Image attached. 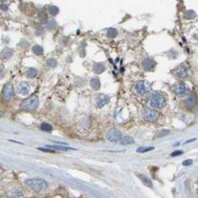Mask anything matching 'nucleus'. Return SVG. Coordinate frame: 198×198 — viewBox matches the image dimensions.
I'll list each match as a JSON object with an SVG mask.
<instances>
[{"instance_id":"1","label":"nucleus","mask_w":198,"mask_h":198,"mask_svg":"<svg viewBox=\"0 0 198 198\" xmlns=\"http://www.w3.org/2000/svg\"><path fill=\"white\" fill-rule=\"evenodd\" d=\"M148 103L150 107L153 108H162L166 104V98L160 93H152L148 98Z\"/></svg>"},{"instance_id":"2","label":"nucleus","mask_w":198,"mask_h":198,"mask_svg":"<svg viewBox=\"0 0 198 198\" xmlns=\"http://www.w3.org/2000/svg\"><path fill=\"white\" fill-rule=\"evenodd\" d=\"M25 184L33 190L39 191V192L46 190L48 187V184L46 181L39 178L27 180L25 181Z\"/></svg>"},{"instance_id":"3","label":"nucleus","mask_w":198,"mask_h":198,"mask_svg":"<svg viewBox=\"0 0 198 198\" xmlns=\"http://www.w3.org/2000/svg\"><path fill=\"white\" fill-rule=\"evenodd\" d=\"M39 99L37 96L34 95L23 101L20 107H21L22 109L25 110V111H31L37 109V107L39 106Z\"/></svg>"},{"instance_id":"4","label":"nucleus","mask_w":198,"mask_h":198,"mask_svg":"<svg viewBox=\"0 0 198 198\" xmlns=\"http://www.w3.org/2000/svg\"><path fill=\"white\" fill-rule=\"evenodd\" d=\"M151 88L149 82L145 80H140L136 83L135 90L137 93L140 95H144Z\"/></svg>"},{"instance_id":"5","label":"nucleus","mask_w":198,"mask_h":198,"mask_svg":"<svg viewBox=\"0 0 198 198\" xmlns=\"http://www.w3.org/2000/svg\"><path fill=\"white\" fill-rule=\"evenodd\" d=\"M159 114L155 110L151 108H145L143 111V117L148 122H154L158 118Z\"/></svg>"},{"instance_id":"6","label":"nucleus","mask_w":198,"mask_h":198,"mask_svg":"<svg viewBox=\"0 0 198 198\" xmlns=\"http://www.w3.org/2000/svg\"><path fill=\"white\" fill-rule=\"evenodd\" d=\"M106 137L111 142H118L122 138V134L118 129L112 128L107 133Z\"/></svg>"},{"instance_id":"7","label":"nucleus","mask_w":198,"mask_h":198,"mask_svg":"<svg viewBox=\"0 0 198 198\" xmlns=\"http://www.w3.org/2000/svg\"><path fill=\"white\" fill-rule=\"evenodd\" d=\"M2 97L5 100H11L12 97L14 94V89H13V85L11 82H8L4 87L3 91H2Z\"/></svg>"},{"instance_id":"8","label":"nucleus","mask_w":198,"mask_h":198,"mask_svg":"<svg viewBox=\"0 0 198 198\" xmlns=\"http://www.w3.org/2000/svg\"><path fill=\"white\" fill-rule=\"evenodd\" d=\"M109 101L110 98L108 96L105 95V94H99L95 99V105L97 108H103V106L107 105Z\"/></svg>"},{"instance_id":"9","label":"nucleus","mask_w":198,"mask_h":198,"mask_svg":"<svg viewBox=\"0 0 198 198\" xmlns=\"http://www.w3.org/2000/svg\"><path fill=\"white\" fill-rule=\"evenodd\" d=\"M30 85L27 82H20L19 85L16 87V91L19 94H21V95H27L28 94V93L30 92Z\"/></svg>"},{"instance_id":"10","label":"nucleus","mask_w":198,"mask_h":198,"mask_svg":"<svg viewBox=\"0 0 198 198\" xmlns=\"http://www.w3.org/2000/svg\"><path fill=\"white\" fill-rule=\"evenodd\" d=\"M143 68L145 70V71H152L154 68H155V65H156V62L154 61L152 59L147 58L145 60H144V61L143 62Z\"/></svg>"},{"instance_id":"11","label":"nucleus","mask_w":198,"mask_h":198,"mask_svg":"<svg viewBox=\"0 0 198 198\" xmlns=\"http://www.w3.org/2000/svg\"><path fill=\"white\" fill-rule=\"evenodd\" d=\"M174 91L177 96L183 97V95H185V93L187 92V87L184 84H179L174 88Z\"/></svg>"},{"instance_id":"12","label":"nucleus","mask_w":198,"mask_h":198,"mask_svg":"<svg viewBox=\"0 0 198 198\" xmlns=\"http://www.w3.org/2000/svg\"><path fill=\"white\" fill-rule=\"evenodd\" d=\"M13 55V50L10 48H5L1 52V57L3 60H8Z\"/></svg>"},{"instance_id":"13","label":"nucleus","mask_w":198,"mask_h":198,"mask_svg":"<svg viewBox=\"0 0 198 198\" xmlns=\"http://www.w3.org/2000/svg\"><path fill=\"white\" fill-rule=\"evenodd\" d=\"M93 71H94L96 74H100L105 71V67L104 65L101 64V63H96V64L93 65Z\"/></svg>"},{"instance_id":"14","label":"nucleus","mask_w":198,"mask_h":198,"mask_svg":"<svg viewBox=\"0 0 198 198\" xmlns=\"http://www.w3.org/2000/svg\"><path fill=\"white\" fill-rule=\"evenodd\" d=\"M185 103H186V105L188 108H193L194 106L195 103H196V97H195L194 94H191L186 100Z\"/></svg>"},{"instance_id":"15","label":"nucleus","mask_w":198,"mask_h":198,"mask_svg":"<svg viewBox=\"0 0 198 198\" xmlns=\"http://www.w3.org/2000/svg\"><path fill=\"white\" fill-rule=\"evenodd\" d=\"M134 143V139L132 138L130 136H125V137H122V138L120 140V144L122 145H131V144H133Z\"/></svg>"},{"instance_id":"16","label":"nucleus","mask_w":198,"mask_h":198,"mask_svg":"<svg viewBox=\"0 0 198 198\" xmlns=\"http://www.w3.org/2000/svg\"><path fill=\"white\" fill-rule=\"evenodd\" d=\"M90 85L94 90H99L101 87V84H100V81L98 78L95 77L91 79Z\"/></svg>"},{"instance_id":"17","label":"nucleus","mask_w":198,"mask_h":198,"mask_svg":"<svg viewBox=\"0 0 198 198\" xmlns=\"http://www.w3.org/2000/svg\"><path fill=\"white\" fill-rule=\"evenodd\" d=\"M139 178L140 179V180L142 181L143 183H144V185H146L148 187H152L153 184H152V181L150 180L148 177H147L146 176L143 175V174H138Z\"/></svg>"},{"instance_id":"18","label":"nucleus","mask_w":198,"mask_h":198,"mask_svg":"<svg viewBox=\"0 0 198 198\" xmlns=\"http://www.w3.org/2000/svg\"><path fill=\"white\" fill-rule=\"evenodd\" d=\"M177 76L179 78H185L188 76L187 70L185 67H180L177 71Z\"/></svg>"},{"instance_id":"19","label":"nucleus","mask_w":198,"mask_h":198,"mask_svg":"<svg viewBox=\"0 0 198 198\" xmlns=\"http://www.w3.org/2000/svg\"><path fill=\"white\" fill-rule=\"evenodd\" d=\"M38 72H37V70L35 69L34 68H28L27 71V77L29 78H35L37 76Z\"/></svg>"},{"instance_id":"20","label":"nucleus","mask_w":198,"mask_h":198,"mask_svg":"<svg viewBox=\"0 0 198 198\" xmlns=\"http://www.w3.org/2000/svg\"><path fill=\"white\" fill-rule=\"evenodd\" d=\"M41 129H42L43 131L45 132H51L53 130V127L51 124L49 123H46V122H44L41 125Z\"/></svg>"},{"instance_id":"21","label":"nucleus","mask_w":198,"mask_h":198,"mask_svg":"<svg viewBox=\"0 0 198 198\" xmlns=\"http://www.w3.org/2000/svg\"><path fill=\"white\" fill-rule=\"evenodd\" d=\"M32 51H33V52H34V53L37 55H41V54H42V53H43V49H42V47L39 46V45H34V46L33 47Z\"/></svg>"},{"instance_id":"22","label":"nucleus","mask_w":198,"mask_h":198,"mask_svg":"<svg viewBox=\"0 0 198 198\" xmlns=\"http://www.w3.org/2000/svg\"><path fill=\"white\" fill-rule=\"evenodd\" d=\"M48 147L49 148H56L57 150H61V151H68V150H75L74 148H68V147H65V146H62V145H48Z\"/></svg>"},{"instance_id":"23","label":"nucleus","mask_w":198,"mask_h":198,"mask_svg":"<svg viewBox=\"0 0 198 198\" xmlns=\"http://www.w3.org/2000/svg\"><path fill=\"white\" fill-rule=\"evenodd\" d=\"M107 34L111 38H114V37H116L117 36V31L114 28H109L108 30V31H107Z\"/></svg>"},{"instance_id":"24","label":"nucleus","mask_w":198,"mask_h":198,"mask_svg":"<svg viewBox=\"0 0 198 198\" xmlns=\"http://www.w3.org/2000/svg\"><path fill=\"white\" fill-rule=\"evenodd\" d=\"M154 148V147H140L137 150V152H138V153H145V152L152 151Z\"/></svg>"},{"instance_id":"25","label":"nucleus","mask_w":198,"mask_h":198,"mask_svg":"<svg viewBox=\"0 0 198 198\" xmlns=\"http://www.w3.org/2000/svg\"><path fill=\"white\" fill-rule=\"evenodd\" d=\"M47 65L51 67V68H55L57 65V62L54 59H49L47 60Z\"/></svg>"},{"instance_id":"26","label":"nucleus","mask_w":198,"mask_h":198,"mask_svg":"<svg viewBox=\"0 0 198 198\" xmlns=\"http://www.w3.org/2000/svg\"><path fill=\"white\" fill-rule=\"evenodd\" d=\"M49 12H50V13L52 16H56L59 13V8L56 6H53V5L51 6L49 8Z\"/></svg>"},{"instance_id":"27","label":"nucleus","mask_w":198,"mask_h":198,"mask_svg":"<svg viewBox=\"0 0 198 198\" xmlns=\"http://www.w3.org/2000/svg\"><path fill=\"white\" fill-rule=\"evenodd\" d=\"M39 17L40 18L42 21H45V20H47L46 13L43 10H40L39 12Z\"/></svg>"},{"instance_id":"28","label":"nucleus","mask_w":198,"mask_h":198,"mask_svg":"<svg viewBox=\"0 0 198 198\" xmlns=\"http://www.w3.org/2000/svg\"><path fill=\"white\" fill-rule=\"evenodd\" d=\"M196 14H195L194 11H188L185 13V16H186L188 19H193V18L195 17Z\"/></svg>"},{"instance_id":"29","label":"nucleus","mask_w":198,"mask_h":198,"mask_svg":"<svg viewBox=\"0 0 198 198\" xmlns=\"http://www.w3.org/2000/svg\"><path fill=\"white\" fill-rule=\"evenodd\" d=\"M46 26L47 27H48V29L52 30L53 27H54V22H53V21H51V20H50V21H48L47 22Z\"/></svg>"},{"instance_id":"30","label":"nucleus","mask_w":198,"mask_h":198,"mask_svg":"<svg viewBox=\"0 0 198 198\" xmlns=\"http://www.w3.org/2000/svg\"><path fill=\"white\" fill-rule=\"evenodd\" d=\"M183 154V152H182V151H175V152H174L173 153H171V157L180 156V155H182Z\"/></svg>"},{"instance_id":"31","label":"nucleus","mask_w":198,"mask_h":198,"mask_svg":"<svg viewBox=\"0 0 198 198\" xmlns=\"http://www.w3.org/2000/svg\"><path fill=\"white\" fill-rule=\"evenodd\" d=\"M169 131H168V130H163V131H162L159 132V134H158V137H164V136L167 135V134H169Z\"/></svg>"},{"instance_id":"32","label":"nucleus","mask_w":198,"mask_h":198,"mask_svg":"<svg viewBox=\"0 0 198 198\" xmlns=\"http://www.w3.org/2000/svg\"><path fill=\"white\" fill-rule=\"evenodd\" d=\"M192 163H193V161H192V159H186V160L183 161V165L185 166H190V165H192Z\"/></svg>"},{"instance_id":"33","label":"nucleus","mask_w":198,"mask_h":198,"mask_svg":"<svg viewBox=\"0 0 198 198\" xmlns=\"http://www.w3.org/2000/svg\"><path fill=\"white\" fill-rule=\"evenodd\" d=\"M1 9H2V11H6L8 10V5H7L6 4L2 3V5H1Z\"/></svg>"},{"instance_id":"34","label":"nucleus","mask_w":198,"mask_h":198,"mask_svg":"<svg viewBox=\"0 0 198 198\" xmlns=\"http://www.w3.org/2000/svg\"><path fill=\"white\" fill-rule=\"evenodd\" d=\"M39 150H41V151H42V152H54L53 151V150H51V149H45V148H39Z\"/></svg>"},{"instance_id":"35","label":"nucleus","mask_w":198,"mask_h":198,"mask_svg":"<svg viewBox=\"0 0 198 198\" xmlns=\"http://www.w3.org/2000/svg\"><path fill=\"white\" fill-rule=\"evenodd\" d=\"M195 140H196V139H192V140H188V141H187V142H185V144L189 143H191V142H193V141H194Z\"/></svg>"},{"instance_id":"36","label":"nucleus","mask_w":198,"mask_h":198,"mask_svg":"<svg viewBox=\"0 0 198 198\" xmlns=\"http://www.w3.org/2000/svg\"><path fill=\"white\" fill-rule=\"evenodd\" d=\"M2 198H8V197H2Z\"/></svg>"},{"instance_id":"37","label":"nucleus","mask_w":198,"mask_h":198,"mask_svg":"<svg viewBox=\"0 0 198 198\" xmlns=\"http://www.w3.org/2000/svg\"><path fill=\"white\" fill-rule=\"evenodd\" d=\"M31 198H36V197H31Z\"/></svg>"}]
</instances>
